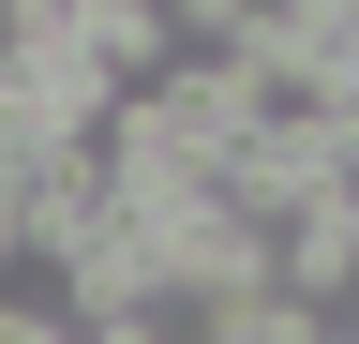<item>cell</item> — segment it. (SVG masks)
Listing matches in <instances>:
<instances>
[{"label":"cell","mask_w":359,"mask_h":344,"mask_svg":"<svg viewBox=\"0 0 359 344\" xmlns=\"http://www.w3.org/2000/svg\"><path fill=\"white\" fill-rule=\"evenodd\" d=\"M0 90H15L45 135H60V150H90V135L120 120V90H135V75L90 46V30H15V46H0Z\"/></svg>","instance_id":"cell-1"}]
</instances>
